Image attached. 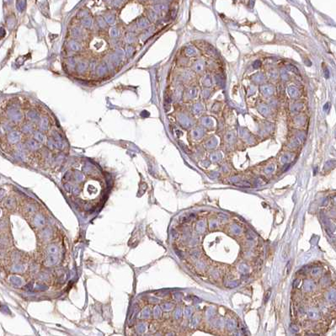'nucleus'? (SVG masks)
<instances>
[{
    "label": "nucleus",
    "mask_w": 336,
    "mask_h": 336,
    "mask_svg": "<svg viewBox=\"0 0 336 336\" xmlns=\"http://www.w3.org/2000/svg\"><path fill=\"white\" fill-rule=\"evenodd\" d=\"M136 25H137V27L139 29H142V30L147 29L149 26V21L147 19H145V18H142V19L137 20Z\"/></svg>",
    "instance_id": "6e6552de"
},
{
    "label": "nucleus",
    "mask_w": 336,
    "mask_h": 336,
    "mask_svg": "<svg viewBox=\"0 0 336 336\" xmlns=\"http://www.w3.org/2000/svg\"><path fill=\"white\" fill-rule=\"evenodd\" d=\"M25 147L32 151H35V150H38L40 148V143H38L36 140H28L26 143H25Z\"/></svg>",
    "instance_id": "7ed1b4c3"
},
{
    "label": "nucleus",
    "mask_w": 336,
    "mask_h": 336,
    "mask_svg": "<svg viewBox=\"0 0 336 336\" xmlns=\"http://www.w3.org/2000/svg\"><path fill=\"white\" fill-rule=\"evenodd\" d=\"M96 72L99 76H104L108 72V65L105 63H102L97 67Z\"/></svg>",
    "instance_id": "20e7f679"
},
{
    "label": "nucleus",
    "mask_w": 336,
    "mask_h": 336,
    "mask_svg": "<svg viewBox=\"0 0 336 336\" xmlns=\"http://www.w3.org/2000/svg\"><path fill=\"white\" fill-rule=\"evenodd\" d=\"M39 127L40 131H47L48 129V120L47 117L41 118L39 121Z\"/></svg>",
    "instance_id": "9b49d317"
},
{
    "label": "nucleus",
    "mask_w": 336,
    "mask_h": 336,
    "mask_svg": "<svg viewBox=\"0 0 336 336\" xmlns=\"http://www.w3.org/2000/svg\"><path fill=\"white\" fill-rule=\"evenodd\" d=\"M96 21H97V24H98V25L100 27V28H105L106 27V25H107V23L105 22V20H104V19H103L102 17H97V19H96Z\"/></svg>",
    "instance_id": "2eb2a0df"
},
{
    "label": "nucleus",
    "mask_w": 336,
    "mask_h": 336,
    "mask_svg": "<svg viewBox=\"0 0 336 336\" xmlns=\"http://www.w3.org/2000/svg\"><path fill=\"white\" fill-rule=\"evenodd\" d=\"M291 329L294 331V332H297L298 331V327L296 325H291Z\"/></svg>",
    "instance_id": "393cba45"
},
{
    "label": "nucleus",
    "mask_w": 336,
    "mask_h": 336,
    "mask_svg": "<svg viewBox=\"0 0 336 336\" xmlns=\"http://www.w3.org/2000/svg\"><path fill=\"white\" fill-rule=\"evenodd\" d=\"M88 67V63L85 62V61H81V62L79 63V64L77 65V67H76L77 71H78L79 73H83V72H85L87 71Z\"/></svg>",
    "instance_id": "0eeeda50"
},
{
    "label": "nucleus",
    "mask_w": 336,
    "mask_h": 336,
    "mask_svg": "<svg viewBox=\"0 0 336 336\" xmlns=\"http://www.w3.org/2000/svg\"><path fill=\"white\" fill-rule=\"evenodd\" d=\"M81 24L85 28H90L93 24V19L90 17H86L81 20Z\"/></svg>",
    "instance_id": "f8f14e48"
},
{
    "label": "nucleus",
    "mask_w": 336,
    "mask_h": 336,
    "mask_svg": "<svg viewBox=\"0 0 336 336\" xmlns=\"http://www.w3.org/2000/svg\"><path fill=\"white\" fill-rule=\"evenodd\" d=\"M110 35L112 38H115L119 35V30L116 27H112L110 31Z\"/></svg>",
    "instance_id": "dca6fc26"
},
{
    "label": "nucleus",
    "mask_w": 336,
    "mask_h": 336,
    "mask_svg": "<svg viewBox=\"0 0 336 336\" xmlns=\"http://www.w3.org/2000/svg\"><path fill=\"white\" fill-rule=\"evenodd\" d=\"M152 28H150V29H148L147 31H146L144 32L143 34L142 35V38L143 39V40H146L147 38H149V36L152 35Z\"/></svg>",
    "instance_id": "f3484780"
},
{
    "label": "nucleus",
    "mask_w": 336,
    "mask_h": 336,
    "mask_svg": "<svg viewBox=\"0 0 336 336\" xmlns=\"http://www.w3.org/2000/svg\"><path fill=\"white\" fill-rule=\"evenodd\" d=\"M332 201H333V203H334V204H336V195L335 196V197H334V198H333V199H332Z\"/></svg>",
    "instance_id": "a878e982"
},
{
    "label": "nucleus",
    "mask_w": 336,
    "mask_h": 336,
    "mask_svg": "<svg viewBox=\"0 0 336 336\" xmlns=\"http://www.w3.org/2000/svg\"><path fill=\"white\" fill-rule=\"evenodd\" d=\"M134 51H135V49H134L133 47H131V46H127V47H126V53H127V56H132L133 53H134Z\"/></svg>",
    "instance_id": "a211bd4d"
},
{
    "label": "nucleus",
    "mask_w": 336,
    "mask_h": 336,
    "mask_svg": "<svg viewBox=\"0 0 336 336\" xmlns=\"http://www.w3.org/2000/svg\"><path fill=\"white\" fill-rule=\"evenodd\" d=\"M7 140L10 143H17L20 140V133L18 131H11L7 136Z\"/></svg>",
    "instance_id": "f03ea898"
},
{
    "label": "nucleus",
    "mask_w": 336,
    "mask_h": 336,
    "mask_svg": "<svg viewBox=\"0 0 336 336\" xmlns=\"http://www.w3.org/2000/svg\"><path fill=\"white\" fill-rule=\"evenodd\" d=\"M67 47L72 51H79L81 50V45L76 40H71L67 43Z\"/></svg>",
    "instance_id": "39448f33"
},
{
    "label": "nucleus",
    "mask_w": 336,
    "mask_h": 336,
    "mask_svg": "<svg viewBox=\"0 0 336 336\" xmlns=\"http://www.w3.org/2000/svg\"><path fill=\"white\" fill-rule=\"evenodd\" d=\"M104 20L106 23L110 24H113L115 21V16L114 14L112 13H107L105 15H104Z\"/></svg>",
    "instance_id": "9d476101"
},
{
    "label": "nucleus",
    "mask_w": 336,
    "mask_h": 336,
    "mask_svg": "<svg viewBox=\"0 0 336 336\" xmlns=\"http://www.w3.org/2000/svg\"><path fill=\"white\" fill-rule=\"evenodd\" d=\"M96 67V63L95 62H92L90 65H89V68L91 69V71H93L94 69H95Z\"/></svg>",
    "instance_id": "b1692460"
},
{
    "label": "nucleus",
    "mask_w": 336,
    "mask_h": 336,
    "mask_svg": "<svg viewBox=\"0 0 336 336\" xmlns=\"http://www.w3.org/2000/svg\"><path fill=\"white\" fill-rule=\"evenodd\" d=\"M72 35L74 38H80L83 35V31H82V30L80 29L79 27L75 26L74 28H72Z\"/></svg>",
    "instance_id": "ddd939ff"
},
{
    "label": "nucleus",
    "mask_w": 336,
    "mask_h": 336,
    "mask_svg": "<svg viewBox=\"0 0 336 336\" xmlns=\"http://www.w3.org/2000/svg\"><path fill=\"white\" fill-rule=\"evenodd\" d=\"M67 66H68L69 67H71V68L74 67L76 66L75 61H74L73 58H69V59H67Z\"/></svg>",
    "instance_id": "4be33fe9"
},
{
    "label": "nucleus",
    "mask_w": 336,
    "mask_h": 336,
    "mask_svg": "<svg viewBox=\"0 0 336 336\" xmlns=\"http://www.w3.org/2000/svg\"><path fill=\"white\" fill-rule=\"evenodd\" d=\"M47 145L48 147H50V148H55V147H56V143H55V140L53 139V137L52 138H49L47 141Z\"/></svg>",
    "instance_id": "aec40b11"
},
{
    "label": "nucleus",
    "mask_w": 336,
    "mask_h": 336,
    "mask_svg": "<svg viewBox=\"0 0 336 336\" xmlns=\"http://www.w3.org/2000/svg\"><path fill=\"white\" fill-rule=\"evenodd\" d=\"M22 131L25 134H31L33 132V127L31 124H25L22 127Z\"/></svg>",
    "instance_id": "4468645a"
},
{
    "label": "nucleus",
    "mask_w": 336,
    "mask_h": 336,
    "mask_svg": "<svg viewBox=\"0 0 336 336\" xmlns=\"http://www.w3.org/2000/svg\"><path fill=\"white\" fill-rule=\"evenodd\" d=\"M7 115L8 118L13 121H20L22 120V114L16 107H10L7 111Z\"/></svg>",
    "instance_id": "f257e3e1"
},
{
    "label": "nucleus",
    "mask_w": 336,
    "mask_h": 336,
    "mask_svg": "<svg viewBox=\"0 0 336 336\" xmlns=\"http://www.w3.org/2000/svg\"><path fill=\"white\" fill-rule=\"evenodd\" d=\"M27 118L28 120L33 121V122H36V121H40V115L39 114L35 111H31L27 113Z\"/></svg>",
    "instance_id": "423d86ee"
},
{
    "label": "nucleus",
    "mask_w": 336,
    "mask_h": 336,
    "mask_svg": "<svg viewBox=\"0 0 336 336\" xmlns=\"http://www.w3.org/2000/svg\"><path fill=\"white\" fill-rule=\"evenodd\" d=\"M148 18L150 19H152V20H155V19H156V14H155V12L154 11H152V10H150V11H148Z\"/></svg>",
    "instance_id": "5701e85b"
},
{
    "label": "nucleus",
    "mask_w": 336,
    "mask_h": 336,
    "mask_svg": "<svg viewBox=\"0 0 336 336\" xmlns=\"http://www.w3.org/2000/svg\"><path fill=\"white\" fill-rule=\"evenodd\" d=\"M34 137H35V140H36L38 143H46L47 141V137H46V136L42 133V132H40V131H35V133H34Z\"/></svg>",
    "instance_id": "1a4fd4ad"
},
{
    "label": "nucleus",
    "mask_w": 336,
    "mask_h": 336,
    "mask_svg": "<svg viewBox=\"0 0 336 336\" xmlns=\"http://www.w3.org/2000/svg\"><path fill=\"white\" fill-rule=\"evenodd\" d=\"M25 1H18L17 2V8L19 9V11H23L25 8Z\"/></svg>",
    "instance_id": "6ab92c4d"
},
{
    "label": "nucleus",
    "mask_w": 336,
    "mask_h": 336,
    "mask_svg": "<svg viewBox=\"0 0 336 336\" xmlns=\"http://www.w3.org/2000/svg\"><path fill=\"white\" fill-rule=\"evenodd\" d=\"M135 40V36L132 35V33H128L127 35V41L128 43H132Z\"/></svg>",
    "instance_id": "412c9836"
}]
</instances>
